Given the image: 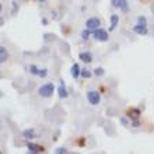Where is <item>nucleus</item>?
Returning a JSON list of instances; mask_svg holds the SVG:
<instances>
[{
    "mask_svg": "<svg viewBox=\"0 0 154 154\" xmlns=\"http://www.w3.org/2000/svg\"><path fill=\"white\" fill-rule=\"evenodd\" d=\"M53 91H55V84H53V83H45L44 85L39 87L38 94L44 98H49V97H52Z\"/></svg>",
    "mask_w": 154,
    "mask_h": 154,
    "instance_id": "obj_1",
    "label": "nucleus"
},
{
    "mask_svg": "<svg viewBox=\"0 0 154 154\" xmlns=\"http://www.w3.org/2000/svg\"><path fill=\"white\" fill-rule=\"evenodd\" d=\"M87 100L91 105H98L100 101H101V94L98 93V91H94V90H90L88 93H87Z\"/></svg>",
    "mask_w": 154,
    "mask_h": 154,
    "instance_id": "obj_2",
    "label": "nucleus"
},
{
    "mask_svg": "<svg viewBox=\"0 0 154 154\" xmlns=\"http://www.w3.org/2000/svg\"><path fill=\"white\" fill-rule=\"evenodd\" d=\"M93 35L94 38L97 41H100V42H106L108 41V32H106L104 28H97V29H94L93 31Z\"/></svg>",
    "mask_w": 154,
    "mask_h": 154,
    "instance_id": "obj_3",
    "label": "nucleus"
},
{
    "mask_svg": "<svg viewBox=\"0 0 154 154\" xmlns=\"http://www.w3.org/2000/svg\"><path fill=\"white\" fill-rule=\"evenodd\" d=\"M100 25H101V21H100V18H97V17H91V18H88V20L85 21V28L91 29V31L100 28Z\"/></svg>",
    "mask_w": 154,
    "mask_h": 154,
    "instance_id": "obj_4",
    "label": "nucleus"
},
{
    "mask_svg": "<svg viewBox=\"0 0 154 154\" xmlns=\"http://www.w3.org/2000/svg\"><path fill=\"white\" fill-rule=\"evenodd\" d=\"M27 149H28L29 153H32V154H38V153H42V151H45L42 146H39V144H35V143H31V142H28V144H27Z\"/></svg>",
    "mask_w": 154,
    "mask_h": 154,
    "instance_id": "obj_5",
    "label": "nucleus"
},
{
    "mask_svg": "<svg viewBox=\"0 0 154 154\" xmlns=\"http://www.w3.org/2000/svg\"><path fill=\"white\" fill-rule=\"evenodd\" d=\"M133 32H136L137 35H146L147 31V25H142V24H136L133 27Z\"/></svg>",
    "mask_w": 154,
    "mask_h": 154,
    "instance_id": "obj_6",
    "label": "nucleus"
},
{
    "mask_svg": "<svg viewBox=\"0 0 154 154\" xmlns=\"http://www.w3.org/2000/svg\"><path fill=\"white\" fill-rule=\"evenodd\" d=\"M57 94H59V98H62V100H63V98H67V95H69V94H67V90H66V87H65V81L63 80L60 81V85L57 87Z\"/></svg>",
    "mask_w": 154,
    "mask_h": 154,
    "instance_id": "obj_7",
    "label": "nucleus"
},
{
    "mask_svg": "<svg viewBox=\"0 0 154 154\" xmlns=\"http://www.w3.org/2000/svg\"><path fill=\"white\" fill-rule=\"evenodd\" d=\"M79 57H80V60H83L84 63H91V62H93V55L90 52H81L80 55H79Z\"/></svg>",
    "mask_w": 154,
    "mask_h": 154,
    "instance_id": "obj_8",
    "label": "nucleus"
},
{
    "mask_svg": "<svg viewBox=\"0 0 154 154\" xmlns=\"http://www.w3.org/2000/svg\"><path fill=\"white\" fill-rule=\"evenodd\" d=\"M118 8H119L122 13L129 11V4H128V0H118Z\"/></svg>",
    "mask_w": 154,
    "mask_h": 154,
    "instance_id": "obj_9",
    "label": "nucleus"
},
{
    "mask_svg": "<svg viewBox=\"0 0 154 154\" xmlns=\"http://www.w3.org/2000/svg\"><path fill=\"white\" fill-rule=\"evenodd\" d=\"M80 73H81V69H80V66H79V63H74V65L72 66V69H70L72 77H73V79H77V77L80 76Z\"/></svg>",
    "mask_w": 154,
    "mask_h": 154,
    "instance_id": "obj_10",
    "label": "nucleus"
},
{
    "mask_svg": "<svg viewBox=\"0 0 154 154\" xmlns=\"http://www.w3.org/2000/svg\"><path fill=\"white\" fill-rule=\"evenodd\" d=\"M118 24H119V16H118V14H112V16H111V27H109V31H114V29L118 27Z\"/></svg>",
    "mask_w": 154,
    "mask_h": 154,
    "instance_id": "obj_11",
    "label": "nucleus"
},
{
    "mask_svg": "<svg viewBox=\"0 0 154 154\" xmlns=\"http://www.w3.org/2000/svg\"><path fill=\"white\" fill-rule=\"evenodd\" d=\"M8 59V52L4 46H0V63H4V62Z\"/></svg>",
    "mask_w": 154,
    "mask_h": 154,
    "instance_id": "obj_12",
    "label": "nucleus"
},
{
    "mask_svg": "<svg viewBox=\"0 0 154 154\" xmlns=\"http://www.w3.org/2000/svg\"><path fill=\"white\" fill-rule=\"evenodd\" d=\"M23 136H24L25 139H34L35 137V130L32 129V128H29V129H25L24 132H23Z\"/></svg>",
    "mask_w": 154,
    "mask_h": 154,
    "instance_id": "obj_13",
    "label": "nucleus"
},
{
    "mask_svg": "<svg viewBox=\"0 0 154 154\" xmlns=\"http://www.w3.org/2000/svg\"><path fill=\"white\" fill-rule=\"evenodd\" d=\"M90 34H91V29H88V28L83 29V31H81V38H83L84 41H87L88 37H90Z\"/></svg>",
    "mask_w": 154,
    "mask_h": 154,
    "instance_id": "obj_14",
    "label": "nucleus"
},
{
    "mask_svg": "<svg viewBox=\"0 0 154 154\" xmlns=\"http://www.w3.org/2000/svg\"><path fill=\"white\" fill-rule=\"evenodd\" d=\"M39 70L41 69H38L35 65H31V66H29V73L34 74V76H38V74H39Z\"/></svg>",
    "mask_w": 154,
    "mask_h": 154,
    "instance_id": "obj_15",
    "label": "nucleus"
},
{
    "mask_svg": "<svg viewBox=\"0 0 154 154\" xmlns=\"http://www.w3.org/2000/svg\"><path fill=\"white\" fill-rule=\"evenodd\" d=\"M129 115H132V116H129V118H132V119H137L139 115H140V111L139 109H130Z\"/></svg>",
    "mask_w": 154,
    "mask_h": 154,
    "instance_id": "obj_16",
    "label": "nucleus"
},
{
    "mask_svg": "<svg viewBox=\"0 0 154 154\" xmlns=\"http://www.w3.org/2000/svg\"><path fill=\"white\" fill-rule=\"evenodd\" d=\"M80 76H81V77H84V79H90V77L93 76V74L90 73V70L83 69V70H81V73H80Z\"/></svg>",
    "mask_w": 154,
    "mask_h": 154,
    "instance_id": "obj_17",
    "label": "nucleus"
},
{
    "mask_svg": "<svg viewBox=\"0 0 154 154\" xmlns=\"http://www.w3.org/2000/svg\"><path fill=\"white\" fill-rule=\"evenodd\" d=\"M94 74H95V76H98V77L104 76V69H102V67H95V70H94Z\"/></svg>",
    "mask_w": 154,
    "mask_h": 154,
    "instance_id": "obj_18",
    "label": "nucleus"
},
{
    "mask_svg": "<svg viewBox=\"0 0 154 154\" xmlns=\"http://www.w3.org/2000/svg\"><path fill=\"white\" fill-rule=\"evenodd\" d=\"M56 154H67V150H66L65 147H57L56 150H55Z\"/></svg>",
    "mask_w": 154,
    "mask_h": 154,
    "instance_id": "obj_19",
    "label": "nucleus"
},
{
    "mask_svg": "<svg viewBox=\"0 0 154 154\" xmlns=\"http://www.w3.org/2000/svg\"><path fill=\"white\" fill-rule=\"evenodd\" d=\"M137 24H142V25H147V20L144 17H137Z\"/></svg>",
    "mask_w": 154,
    "mask_h": 154,
    "instance_id": "obj_20",
    "label": "nucleus"
},
{
    "mask_svg": "<svg viewBox=\"0 0 154 154\" xmlns=\"http://www.w3.org/2000/svg\"><path fill=\"white\" fill-rule=\"evenodd\" d=\"M48 76V69H42V70H39V74H38V77H46Z\"/></svg>",
    "mask_w": 154,
    "mask_h": 154,
    "instance_id": "obj_21",
    "label": "nucleus"
},
{
    "mask_svg": "<svg viewBox=\"0 0 154 154\" xmlns=\"http://www.w3.org/2000/svg\"><path fill=\"white\" fill-rule=\"evenodd\" d=\"M38 2H42V3H44V2H46V0H38Z\"/></svg>",
    "mask_w": 154,
    "mask_h": 154,
    "instance_id": "obj_22",
    "label": "nucleus"
},
{
    "mask_svg": "<svg viewBox=\"0 0 154 154\" xmlns=\"http://www.w3.org/2000/svg\"><path fill=\"white\" fill-rule=\"evenodd\" d=\"M0 11H2V4H0Z\"/></svg>",
    "mask_w": 154,
    "mask_h": 154,
    "instance_id": "obj_23",
    "label": "nucleus"
}]
</instances>
